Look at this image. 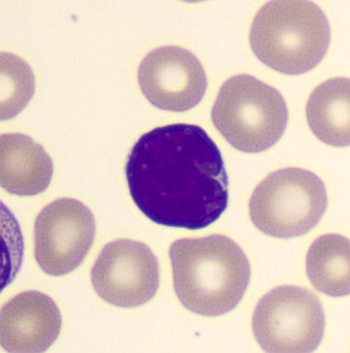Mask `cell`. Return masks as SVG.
<instances>
[{
    "label": "cell",
    "mask_w": 350,
    "mask_h": 353,
    "mask_svg": "<svg viewBox=\"0 0 350 353\" xmlns=\"http://www.w3.org/2000/svg\"><path fill=\"white\" fill-rule=\"evenodd\" d=\"M12 68L2 60V94L1 118L14 117L30 101L34 89V78L30 66L15 56V68L13 54H11Z\"/></svg>",
    "instance_id": "obj_14"
},
{
    "label": "cell",
    "mask_w": 350,
    "mask_h": 353,
    "mask_svg": "<svg viewBox=\"0 0 350 353\" xmlns=\"http://www.w3.org/2000/svg\"><path fill=\"white\" fill-rule=\"evenodd\" d=\"M349 79L333 78L316 88L307 105L309 128L324 143L349 145Z\"/></svg>",
    "instance_id": "obj_12"
},
{
    "label": "cell",
    "mask_w": 350,
    "mask_h": 353,
    "mask_svg": "<svg viewBox=\"0 0 350 353\" xmlns=\"http://www.w3.org/2000/svg\"><path fill=\"white\" fill-rule=\"evenodd\" d=\"M175 293L182 305L205 316L235 309L250 281L247 255L228 236L182 239L169 248Z\"/></svg>",
    "instance_id": "obj_2"
},
{
    "label": "cell",
    "mask_w": 350,
    "mask_h": 353,
    "mask_svg": "<svg viewBox=\"0 0 350 353\" xmlns=\"http://www.w3.org/2000/svg\"><path fill=\"white\" fill-rule=\"evenodd\" d=\"M54 167L43 146L23 134L0 139V183L11 194L34 196L48 188Z\"/></svg>",
    "instance_id": "obj_11"
},
{
    "label": "cell",
    "mask_w": 350,
    "mask_h": 353,
    "mask_svg": "<svg viewBox=\"0 0 350 353\" xmlns=\"http://www.w3.org/2000/svg\"><path fill=\"white\" fill-rule=\"evenodd\" d=\"M61 329L58 305L39 291L19 294L2 307L0 341L6 352H46L58 339Z\"/></svg>",
    "instance_id": "obj_10"
},
{
    "label": "cell",
    "mask_w": 350,
    "mask_h": 353,
    "mask_svg": "<svg viewBox=\"0 0 350 353\" xmlns=\"http://www.w3.org/2000/svg\"><path fill=\"white\" fill-rule=\"evenodd\" d=\"M91 279L94 291L105 302L120 307H139L157 293L159 264L144 243L117 239L99 253Z\"/></svg>",
    "instance_id": "obj_8"
},
{
    "label": "cell",
    "mask_w": 350,
    "mask_h": 353,
    "mask_svg": "<svg viewBox=\"0 0 350 353\" xmlns=\"http://www.w3.org/2000/svg\"><path fill=\"white\" fill-rule=\"evenodd\" d=\"M94 236L91 210L74 199H60L46 205L35 220V259L50 276H65L84 261Z\"/></svg>",
    "instance_id": "obj_7"
},
{
    "label": "cell",
    "mask_w": 350,
    "mask_h": 353,
    "mask_svg": "<svg viewBox=\"0 0 350 353\" xmlns=\"http://www.w3.org/2000/svg\"><path fill=\"white\" fill-rule=\"evenodd\" d=\"M212 122L231 146L247 153L271 148L285 134L288 109L282 94L251 75H236L220 89Z\"/></svg>",
    "instance_id": "obj_4"
},
{
    "label": "cell",
    "mask_w": 350,
    "mask_h": 353,
    "mask_svg": "<svg viewBox=\"0 0 350 353\" xmlns=\"http://www.w3.org/2000/svg\"><path fill=\"white\" fill-rule=\"evenodd\" d=\"M137 78L144 96L153 105L174 112L195 108L207 89L200 61L188 50L177 46L150 52L141 61Z\"/></svg>",
    "instance_id": "obj_9"
},
{
    "label": "cell",
    "mask_w": 350,
    "mask_h": 353,
    "mask_svg": "<svg viewBox=\"0 0 350 353\" xmlns=\"http://www.w3.org/2000/svg\"><path fill=\"white\" fill-rule=\"evenodd\" d=\"M328 207L325 184L309 170L287 168L266 177L253 192L249 214L262 233L279 239L313 229Z\"/></svg>",
    "instance_id": "obj_5"
},
{
    "label": "cell",
    "mask_w": 350,
    "mask_h": 353,
    "mask_svg": "<svg viewBox=\"0 0 350 353\" xmlns=\"http://www.w3.org/2000/svg\"><path fill=\"white\" fill-rule=\"evenodd\" d=\"M126 177L137 208L162 226L207 228L228 207L221 151L197 125L178 123L144 134L129 154Z\"/></svg>",
    "instance_id": "obj_1"
},
{
    "label": "cell",
    "mask_w": 350,
    "mask_h": 353,
    "mask_svg": "<svg viewBox=\"0 0 350 353\" xmlns=\"http://www.w3.org/2000/svg\"><path fill=\"white\" fill-rule=\"evenodd\" d=\"M349 239L324 234L313 241L307 255V272L318 291L332 297L350 292Z\"/></svg>",
    "instance_id": "obj_13"
},
{
    "label": "cell",
    "mask_w": 350,
    "mask_h": 353,
    "mask_svg": "<svg viewBox=\"0 0 350 353\" xmlns=\"http://www.w3.org/2000/svg\"><path fill=\"white\" fill-rule=\"evenodd\" d=\"M252 328L264 352H312L322 341L325 314L320 300L309 289L279 286L258 303Z\"/></svg>",
    "instance_id": "obj_6"
},
{
    "label": "cell",
    "mask_w": 350,
    "mask_h": 353,
    "mask_svg": "<svg viewBox=\"0 0 350 353\" xmlns=\"http://www.w3.org/2000/svg\"><path fill=\"white\" fill-rule=\"evenodd\" d=\"M250 45L265 65L285 74L316 68L327 53L331 28L318 4L278 0L262 7L250 30Z\"/></svg>",
    "instance_id": "obj_3"
}]
</instances>
